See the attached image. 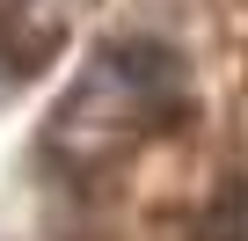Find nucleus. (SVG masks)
Listing matches in <instances>:
<instances>
[{"label":"nucleus","instance_id":"f257e3e1","mask_svg":"<svg viewBox=\"0 0 248 241\" xmlns=\"http://www.w3.org/2000/svg\"><path fill=\"white\" fill-rule=\"evenodd\" d=\"M190 110V80H183V59L154 37H124L109 44L80 80L73 95L59 102L51 117V154H73L88 139V161L117 154V146H132L146 132H168L175 117Z\"/></svg>","mask_w":248,"mask_h":241},{"label":"nucleus","instance_id":"f03ea898","mask_svg":"<svg viewBox=\"0 0 248 241\" xmlns=\"http://www.w3.org/2000/svg\"><path fill=\"white\" fill-rule=\"evenodd\" d=\"M22 8H30V0H0V37H8V30L22 22Z\"/></svg>","mask_w":248,"mask_h":241}]
</instances>
